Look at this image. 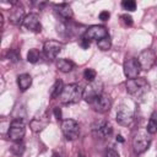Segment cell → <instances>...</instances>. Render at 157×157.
I'll return each mask as SVG.
<instances>
[{
	"label": "cell",
	"instance_id": "ac0fdd59",
	"mask_svg": "<svg viewBox=\"0 0 157 157\" xmlns=\"http://www.w3.org/2000/svg\"><path fill=\"white\" fill-rule=\"evenodd\" d=\"M17 85L21 91H26L32 85V77L29 74H21L17 77Z\"/></svg>",
	"mask_w": 157,
	"mask_h": 157
},
{
	"label": "cell",
	"instance_id": "8992f818",
	"mask_svg": "<svg viewBox=\"0 0 157 157\" xmlns=\"http://www.w3.org/2000/svg\"><path fill=\"white\" fill-rule=\"evenodd\" d=\"M103 93V83L102 81L94 80L93 82H90L85 88H83V99L87 103H91L96 97Z\"/></svg>",
	"mask_w": 157,
	"mask_h": 157
},
{
	"label": "cell",
	"instance_id": "4dcf8cb0",
	"mask_svg": "<svg viewBox=\"0 0 157 157\" xmlns=\"http://www.w3.org/2000/svg\"><path fill=\"white\" fill-rule=\"evenodd\" d=\"M80 45H81L83 49H88V47H90V40L83 37V38L81 39V42H80Z\"/></svg>",
	"mask_w": 157,
	"mask_h": 157
},
{
	"label": "cell",
	"instance_id": "30bf717a",
	"mask_svg": "<svg viewBox=\"0 0 157 157\" xmlns=\"http://www.w3.org/2000/svg\"><path fill=\"white\" fill-rule=\"evenodd\" d=\"M137 60H139L140 66H141L142 70H150L156 64L157 58H156V54L152 49H145L140 53Z\"/></svg>",
	"mask_w": 157,
	"mask_h": 157
},
{
	"label": "cell",
	"instance_id": "277c9868",
	"mask_svg": "<svg viewBox=\"0 0 157 157\" xmlns=\"http://www.w3.org/2000/svg\"><path fill=\"white\" fill-rule=\"evenodd\" d=\"M61 132L64 137L69 141H74L80 135V126L78 123L74 119H65L61 123Z\"/></svg>",
	"mask_w": 157,
	"mask_h": 157
},
{
	"label": "cell",
	"instance_id": "f1b7e54d",
	"mask_svg": "<svg viewBox=\"0 0 157 157\" xmlns=\"http://www.w3.org/2000/svg\"><path fill=\"white\" fill-rule=\"evenodd\" d=\"M105 157H119V153L114 148H108L105 151Z\"/></svg>",
	"mask_w": 157,
	"mask_h": 157
},
{
	"label": "cell",
	"instance_id": "f546056e",
	"mask_svg": "<svg viewBox=\"0 0 157 157\" xmlns=\"http://www.w3.org/2000/svg\"><path fill=\"white\" fill-rule=\"evenodd\" d=\"M98 16H99V20H101V21H108L110 13H109L108 11H101Z\"/></svg>",
	"mask_w": 157,
	"mask_h": 157
},
{
	"label": "cell",
	"instance_id": "d6986e66",
	"mask_svg": "<svg viewBox=\"0 0 157 157\" xmlns=\"http://www.w3.org/2000/svg\"><path fill=\"white\" fill-rule=\"evenodd\" d=\"M56 67L61 72H70L75 67V64L71 60H67V59H59L58 63H56Z\"/></svg>",
	"mask_w": 157,
	"mask_h": 157
},
{
	"label": "cell",
	"instance_id": "7a4b0ae2",
	"mask_svg": "<svg viewBox=\"0 0 157 157\" xmlns=\"http://www.w3.org/2000/svg\"><path fill=\"white\" fill-rule=\"evenodd\" d=\"M125 87L129 94L134 97H141L146 92H148V82L144 77H136V78H130L125 82Z\"/></svg>",
	"mask_w": 157,
	"mask_h": 157
},
{
	"label": "cell",
	"instance_id": "83f0119b",
	"mask_svg": "<svg viewBox=\"0 0 157 157\" xmlns=\"http://www.w3.org/2000/svg\"><path fill=\"white\" fill-rule=\"evenodd\" d=\"M23 145H15L13 147H12V152L13 153H16L17 156H20V155H22V152H23Z\"/></svg>",
	"mask_w": 157,
	"mask_h": 157
},
{
	"label": "cell",
	"instance_id": "8fae6325",
	"mask_svg": "<svg viewBox=\"0 0 157 157\" xmlns=\"http://www.w3.org/2000/svg\"><path fill=\"white\" fill-rule=\"evenodd\" d=\"M90 104L92 105V108L96 112H98V113H105V112H108L110 109L112 101H110V97L103 92L102 94H99L98 97H96Z\"/></svg>",
	"mask_w": 157,
	"mask_h": 157
},
{
	"label": "cell",
	"instance_id": "6da1fadb",
	"mask_svg": "<svg viewBox=\"0 0 157 157\" xmlns=\"http://www.w3.org/2000/svg\"><path fill=\"white\" fill-rule=\"evenodd\" d=\"M83 97V88L77 83L65 85L60 94V101L64 104H75Z\"/></svg>",
	"mask_w": 157,
	"mask_h": 157
},
{
	"label": "cell",
	"instance_id": "cb8c5ba5",
	"mask_svg": "<svg viewBox=\"0 0 157 157\" xmlns=\"http://www.w3.org/2000/svg\"><path fill=\"white\" fill-rule=\"evenodd\" d=\"M83 76H85V78H86L87 81L93 82V81L96 80L97 74H96V71H94L93 69H86V70H85V72H83Z\"/></svg>",
	"mask_w": 157,
	"mask_h": 157
},
{
	"label": "cell",
	"instance_id": "7402d4cb",
	"mask_svg": "<svg viewBox=\"0 0 157 157\" xmlns=\"http://www.w3.org/2000/svg\"><path fill=\"white\" fill-rule=\"evenodd\" d=\"M97 45H98V48H99L101 50H108V49L112 47L110 37L108 36V37H105V38H103V39H101V40H98V42H97Z\"/></svg>",
	"mask_w": 157,
	"mask_h": 157
},
{
	"label": "cell",
	"instance_id": "d6a6232c",
	"mask_svg": "<svg viewBox=\"0 0 157 157\" xmlns=\"http://www.w3.org/2000/svg\"><path fill=\"white\" fill-rule=\"evenodd\" d=\"M150 119H151V120H153V121L157 124V110L152 113V115H151V118H150Z\"/></svg>",
	"mask_w": 157,
	"mask_h": 157
},
{
	"label": "cell",
	"instance_id": "ffe728a7",
	"mask_svg": "<svg viewBox=\"0 0 157 157\" xmlns=\"http://www.w3.org/2000/svg\"><path fill=\"white\" fill-rule=\"evenodd\" d=\"M63 88H64V83L61 80H56L50 90V97L52 98H56V97H60L61 92H63Z\"/></svg>",
	"mask_w": 157,
	"mask_h": 157
},
{
	"label": "cell",
	"instance_id": "ba28073f",
	"mask_svg": "<svg viewBox=\"0 0 157 157\" xmlns=\"http://www.w3.org/2000/svg\"><path fill=\"white\" fill-rule=\"evenodd\" d=\"M123 70H124V75L130 80V78H136L139 76L141 71V66L136 58H129L124 61Z\"/></svg>",
	"mask_w": 157,
	"mask_h": 157
},
{
	"label": "cell",
	"instance_id": "d4e9b609",
	"mask_svg": "<svg viewBox=\"0 0 157 157\" xmlns=\"http://www.w3.org/2000/svg\"><path fill=\"white\" fill-rule=\"evenodd\" d=\"M146 130H147V132H150L151 135L152 134H156L157 132V124L153 121V120H148V123H147V126H146Z\"/></svg>",
	"mask_w": 157,
	"mask_h": 157
},
{
	"label": "cell",
	"instance_id": "3957f363",
	"mask_svg": "<svg viewBox=\"0 0 157 157\" xmlns=\"http://www.w3.org/2000/svg\"><path fill=\"white\" fill-rule=\"evenodd\" d=\"M152 137L151 134L147 132V130H140L132 139V148L136 155L144 153L151 145Z\"/></svg>",
	"mask_w": 157,
	"mask_h": 157
},
{
	"label": "cell",
	"instance_id": "e575fe53",
	"mask_svg": "<svg viewBox=\"0 0 157 157\" xmlns=\"http://www.w3.org/2000/svg\"><path fill=\"white\" fill-rule=\"evenodd\" d=\"M53 157H61V156H60V155H58V153H54V155H53Z\"/></svg>",
	"mask_w": 157,
	"mask_h": 157
},
{
	"label": "cell",
	"instance_id": "7c38bea8",
	"mask_svg": "<svg viewBox=\"0 0 157 157\" xmlns=\"http://www.w3.org/2000/svg\"><path fill=\"white\" fill-rule=\"evenodd\" d=\"M109 33H108V29L103 26H98V25H94V26H91L87 28V31L85 32V38L88 39V40H101L105 37H108Z\"/></svg>",
	"mask_w": 157,
	"mask_h": 157
},
{
	"label": "cell",
	"instance_id": "836d02e7",
	"mask_svg": "<svg viewBox=\"0 0 157 157\" xmlns=\"http://www.w3.org/2000/svg\"><path fill=\"white\" fill-rule=\"evenodd\" d=\"M117 141H119V142H124L123 136H121V135H118V136H117Z\"/></svg>",
	"mask_w": 157,
	"mask_h": 157
},
{
	"label": "cell",
	"instance_id": "9c48e42d",
	"mask_svg": "<svg viewBox=\"0 0 157 157\" xmlns=\"http://www.w3.org/2000/svg\"><path fill=\"white\" fill-rule=\"evenodd\" d=\"M49 124V117L48 113L45 110L39 112L37 115H34V118L29 121V128L32 131L34 132H39L42 130H44Z\"/></svg>",
	"mask_w": 157,
	"mask_h": 157
},
{
	"label": "cell",
	"instance_id": "52a82bcc",
	"mask_svg": "<svg viewBox=\"0 0 157 157\" xmlns=\"http://www.w3.org/2000/svg\"><path fill=\"white\" fill-rule=\"evenodd\" d=\"M63 49V43L59 40H47L43 44V53L48 60H54Z\"/></svg>",
	"mask_w": 157,
	"mask_h": 157
},
{
	"label": "cell",
	"instance_id": "484cf974",
	"mask_svg": "<svg viewBox=\"0 0 157 157\" xmlns=\"http://www.w3.org/2000/svg\"><path fill=\"white\" fill-rule=\"evenodd\" d=\"M18 59H20V53L16 49H12L9 52V60L10 61L16 63V61H18Z\"/></svg>",
	"mask_w": 157,
	"mask_h": 157
},
{
	"label": "cell",
	"instance_id": "603a6c76",
	"mask_svg": "<svg viewBox=\"0 0 157 157\" xmlns=\"http://www.w3.org/2000/svg\"><path fill=\"white\" fill-rule=\"evenodd\" d=\"M121 6L124 10H128V11L136 10V2L134 0H124V1H121Z\"/></svg>",
	"mask_w": 157,
	"mask_h": 157
},
{
	"label": "cell",
	"instance_id": "1f68e13d",
	"mask_svg": "<svg viewBox=\"0 0 157 157\" xmlns=\"http://www.w3.org/2000/svg\"><path fill=\"white\" fill-rule=\"evenodd\" d=\"M54 115L58 120H61V109L59 107H55L54 108Z\"/></svg>",
	"mask_w": 157,
	"mask_h": 157
},
{
	"label": "cell",
	"instance_id": "5b68a950",
	"mask_svg": "<svg viewBox=\"0 0 157 157\" xmlns=\"http://www.w3.org/2000/svg\"><path fill=\"white\" fill-rule=\"evenodd\" d=\"M26 134V126L22 119H13L9 126V131H7V136L10 140L15 141V142H20L23 136Z\"/></svg>",
	"mask_w": 157,
	"mask_h": 157
},
{
	"label": "cell",
	"instance_id": "2e32d148",
	"mask_svg": "<svg viewBox=\"0 0 157 157\" xmlns=\"http://www.w3.org/2000/svg\"><path fill=\"white\" fill-rule=\"evenodd\" d=\"M92 128H93V132H94L97 136L102 137V139H104V137L109 136V135L112 134V131H113V129H112L110 124H109L108 121H105V120L96 121V123L93 124V126H92Z\"/></svg>",
	"mask_w": 157,
	"mask_h": 157
},
{
	"label": "cell",
	"instance_id": "d590c367",
	"mask_svg": "<svg viewBox=\"0 0 157 157\" xmlns=\"http://www.w3.org/2000/svg\"><path fill=\"white\" fill-rule=\"evenodd\" d=\"M78 157H85V156H83V155H80V156H78Z\"/></svg>",
	"mask_w": 157,
	"mask_h": 157
},
{
	"label": "cell",
	"instance_id": "5bb4252c",
	"mask_svg": "<svg viewBox=\"0 0 157 157\" xmlns=\"http://www.w3.org/2000/svg\"><path fill=\"white\" fill-rule=\"evenodd\" d=\"M26 18V15H25V9L23 6L20 4V2H15L10 10V15H9V20L12 25H22L23 20Z\"/></svg>",
	"mask_w": 157,
	"mask_h": 157
},
{
	"label": "cell",
	"instance_id": "44dd1931",
	"mask_svg": "<svg viewBox=\"0 0 157 157\" xmlns=\"http://www.w3.org/2000/svg\"><path fill=\"white\" fill-rule=\"evenodd\" d=\"M40 58V53L38 52V49H29L28 53H27V60L28 63H32V64H36Z\"/></svg>",
	"mask_w": 157,
	"mask_h": 157
},
{
	"label": "cell",
	"instance_id": "e0dca14e",
	"mask_svg": "<svg viewBox=\"0 0 157 157\" xmlns=\"http://www.w3.org/2000/svg\"><path fill=\"white\" fill-rule=\"evenodd\" d=\"M55 11H56V13H58L60 17H63V18H65V20H70V18L74 16L70 5H69V4H65V2H63V4H56V5H55Z\"/></svg>",
	"mask_w": 157,
	"mask_h": 157
},
{
	"label": "cell",
	"instance_id": "4fadbf2b",
	"mask_svg": "<svg viewBox=\"0 0 157 157\" xmlns=\"http://www.w3.org/2000/svg\"><path fill=\"white\" fill-rule=\"evenodd\" d=\"M117 123L121 126H128L132 123L134 120V113L129 107L121 105L118 110H117Z\"/></svg>",
	"mask_w": 157,
	"mask_h": 157
},
{
	"label": "cell",
	"instance_id": "9a60e30c",
	"mask_svg": "<svg viewBox=\"0 0 157 157\" xmlns=\"http://www.w3.org/2000/svg\"><path fill=\"white\" fill-rule=\"evenodd\" d=\"M22 26L26 29H28L31 32H34V33H39L42 31V25H40V21H39V16L37 13L27 15L26 18L22 22Z\"/></svg>",
	"mask_w": 157,
	"mask_h": 157
},
{
	"label": "cell",
	"instance_id": "4316f807",
	"mask_svg": "<svg viewBox=\"0 0 157 157\" xmlns=\"http://www.w3.org/2000/svg\"><path fill=\"white\" fill-rule=\"evenodd\" d=\"M120 18L123 20V22H124L126 26H131V25H132V17H131L130 15L124 13V15H121V16H120Z\"/></svg>",
	"mask_w": 157,
	"mask_h": 157
}]
</instances>
